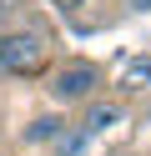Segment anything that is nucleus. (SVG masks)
<instances>
[{
	"label": "nucleus",
	"mask_w": 151,
	"mask_h": 156,
	"mask_svg": "<svg viewBox=\"0 0 151 156\" xmlns=\"http://www.w3.org/2000/svg\"><path fill=\"white\" fill-rule=\"evenodd\" d=\"M96 86H101V71L91 61H66L50 76V96H56L60 106H86L91 96H96Z\"/></svg>",
	"instance_id": "1"
},
{
	"label": "nucleus",
	"mask_w": 151,
	"mask_h": 156,
	"mask_svg": "<svg viewBox=\"0 0 151 156\" xmlns=\"http://www.w3.org/2000/svg\"><path fill=\"white\" fill-rule=\"evenodd\" d=\"M5 51H10V71H40L50 61V41L40 30H5Z\"/></svg>",
	"instance_id": "2"
},
{
	"label": "nucleus",
	"mask_w": 151,
	"mask_h": 156,
	"mask_svg": "<svg viewBox=\"0 0 151 156\" xmlns=\"http://www.w3.org/2000/svg\"><path fill=\"white\" fill-rule=\"evenodd\" d=\"M121 121H126V106L121 101H96V96L86 101V131H111Z\"/></svg>",
	"instance_id": "3"
},
{
	"label": "nucleus",
	"mask_w": 151,
	"mask_h": 156,
	"mask_svg": "<svg viewBox=\"0 0 151 156\" xmlns=\"http://www.w3.org/2000/svg\"><path fill=\"white\" fill-rule=\"evenodd\" d=\"M116 81L126 91H151V55H131V61L116 66Z\"/></svg>",
	"instance_id": "4"
},
{
	"label": "nucleus",
	"mask_w": 151,
	"mask_h": 156,
	"mask_svg": "<svg viewBox=\"0 0 151 156\" xmlns=\"http://www.w3.org/2000/svg\"><path fill=\"white\" fill-rule=\"evenodd\" d=\"M60 126H66V121H56V116H45V121H35V126H30V141H56V136H60Z\"/></svg>",
	"instance_id": "5"
},
{
	"label": "nucleus",
	"mask_w": 151,
	"mask_h": 156,
	"mask_svg": "<svg viewBox=\"0 0 151 156\" xmlns=\"http://www.w3.org/2000/svg\"><path fill=\"white\" fill-rule=\"evenodd\" d=\"M10 71V51H5V30H0V76Z\"/></svg>",
	"instance_id": "6"
},
{
	"label": "nucleus",
	"mask_w": 151,
	"mask_h": 156,
	"mask_svg": "<svg viewBox=\"0 0 151 156\" xmlns=\"http://www.w3.org/2000/svg\"><path fill=\"white\" fill-rule=\"evenodd\" d=\"M15 5H20V0H0V20H5V15L15 10Z\"/></svg>",
	"instance_id": "7"
},
{
	"label": "nucleus",
	"mask_w": 151,
	"mask_h": 156,
	"mask_svg": "<svg viewBox=\"0 0 151 156\" xmlns=\"http://www.w3.org/2000/svg\"><path fill=\"white\" fill-rule=\"evenodd\" d=\"M111 156H131V151H111Z\"/></svg>",
	"instance_id": "8"
},
{
	"label": "nucleus",
	"mask_w": 151,
	"mask_h": 156,
	"mask_svg": "<svg viewBox=\"0 0 151 156\" xmlns=\"http://www.w3.org/2000/svg\"><path fill=\"white\" fill-rule=\"evenodd\" d=\"M60 5H70V0H60Z\"/></svg>",
	"instance_id": "9"
},
{
	"label": "nucleus",
	"mask_w": 151,
	"mask_h": 156,
	"mask_svg": "<svg viewBox=\"0 0 151 156\" xmlns=\"http://www.w3.org/2000/svg\"><path fill=\"white\" fill-rule=\"evenodd\" d=\"M0 111H5V106H0Z\"/></svg>",
	"instance_id": "10"
}]
</instances>
